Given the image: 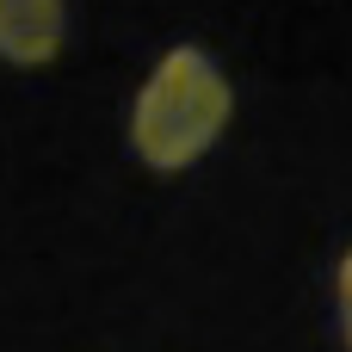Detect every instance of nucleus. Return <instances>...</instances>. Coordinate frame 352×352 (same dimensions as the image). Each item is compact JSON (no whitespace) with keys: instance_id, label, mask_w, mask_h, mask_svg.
<instances>
[{"instance_id":"nucleus-1","label":"nucleus","mask_w":352,"mask_h":352,"mask_svg":"<svg viewBox=\"0 0 352 352\" xmlns=\"http://www.w3.org/2000/svg\"><path fill=\"white\" fill-rule=\"evenodd\" d=\"M229 111H235L229 74L198 43H179V50H167L155 62V74L136 93L130 142L155 173H179V167H192V161H204L217 148Z\"/></svg>"},{"instance_id":"nucleus-2","label":"nucleus","mask_w":352,"mask_h":352,"mask_svg":"<svg viewBox=\"0 0 352 352\" xmlns=\"http://www.w3.org/2000/svg\"><path fill=\"white\" fill-rule=\"evenodd\" d=\"M68 6L62 0H0V56L12 68H37L62 50Z\"/></svg>"},{"instance_id":"nucleus-3","label":"nucleus","mask_w":352,"mask_h":352,"mask_svg":"<svg viewBox=\"0 0 352 352\" xmlns=\"http://www.w3.org/2000/svg\"><path fill=\"white\" fill-rule=\"evenodd\" d=\"M334 309H340V334H346V352H352V248L334 272Z\"/></svg>"}]
</instances>
